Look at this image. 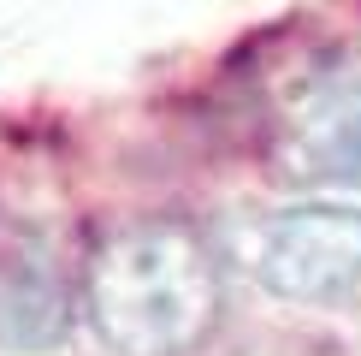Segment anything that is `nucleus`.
I'll use <instances>...</instances> for the list:
<instances>
[{"instance_id": "f257e3e1", "label": "nucleus", "mask_w": 361, "mask_h": 356, "mask_svg": "<svg viewBox=\"0 0 361 356\" xmlns=\"http://www.w3.org/2000/svg\"><path fill=\"white\" fill-rule=\"evenodd\" d=\"M83 315L113 356H190L219 321L207 237L172 214L101 232L83 261Z\"/></svg>"}, {"instance_id": "f03ea898", "label": "nucleus", "mask_w": 361, "mask_h": 356, "mask_svg": "<svg viewBox=\"0 0 361 356\" xmlns=\"http://www.w3.org/2000/svg\"><path fill=\"white\" fill-rule=\"evenodd\" d=\"M261 279L267 291L290 303H332L361 285V208L343 202H308L273 220L261 244Z\"/></svg>"}, {"instance_id": "7ed1b4c3", "label": "nucleus", "mask_w": 361, "mask_h": 356, "mask_svg": "<svg viewBox=\"0 0 361 356\" xmlns=\"http://www.w3.org/2000/svg\"><path fill=\"white\" fill-rule=\"evenodd\" d=\"M71 273L59 249L36 232L0 244V345L6 350H54L71 333Z\"/></svg>"}, {"instance_id": "20e7f679", "label": "nucleus", "mask_w": 361, "mask_h": 356, "mask_svg": "<svg viewBox=\"0 0 361 356\" xmlns=\"http://www.w3.org/2000/svg\"><path fill=\"white\" fill-rule=\"evenodd\" d=\"M284 160H290L296 178L361 184V71L308 95V107L290 119Z\"/></svg>"}]
</instances>
